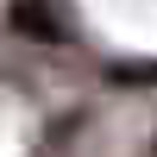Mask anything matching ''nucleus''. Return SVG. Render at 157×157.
Here are the masks:
<instances>
[{
	"label": "nucleus",
	"instance_id": "2",
	"mask_svg": "<svg viewBox=\"0 0 157 157\" xmlns=\"http://www.w3.org/2000/svg\"><path fill=\"white\" fill-rule=\"evenodd\" d=\"M113 82H157V63H113Z\"/></svg>",
	"mask_w": 157,
	"mask_h": 157
},
{
	"label": "nucleus",
	"instance_id": "1",
	"mask_svg": "<svg viewBox=\"0 0 157 157\" xmlns=\"http://www.w3.org/2000/svg\"><path fill=\"white\" fill-rule=\"evenodd\" d=\"M13 25H19V32H32V38H44V44H57V19H50L44 6H38V0H19V6H13Z\"/></svg>",
	"mask_w": 157,
	"mask_h": 157
}]
</instances>
